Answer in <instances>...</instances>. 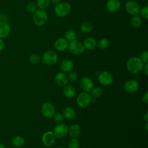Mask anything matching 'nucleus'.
I'll use <instances>...</instances> for the list:
<instances>
[{
  "mask_svg": "<svg viewBox=\"0 0 148 148\" xmlns=\"http://www.w3.org/2000/svg\"><path fill=\"white\" fill-rule=\"evenodd\" d=\"M144 63L138 57H131L127 61L128 71L133 74H138L143 71Z\"/></svg>",
  "mask_w": 148,
  "mask_h": 148,
  "instance_id": "f257e3e1",
  "label": "nucleus"
},
{
  "mask_svg": "<svg viewBox=\"0 0 148 148\" xmlns=\"http://www.w3.org/2000/svg\"><path fill=\"white\" fill-rule=\"evenodd\" d=\"M48 19L47 12L43 9H37L33 14L32 20L34 23L38 27L45 25Z\"/></svg>",
  "mask_w": 148,
  "mask_h": 148,
  "instance_id": "f03ea898",
  "label": "nucleus"
},
{
  "mask_svg": "<svg viewBox=\"0 0 148 148\" xmlns=\"http://www.w3.org/2000/svg\"><path fill=\"white\" fill-rule=\"evenodd\" d=\"M54 13L59 17L68 16L71 11V6L68 2H60L54 6Z\"/></svg>",
  "mask_w": 148,
  "mask_h": 148,
  "instance_id": "7ed1b4c3",
  "label": "nucleus"
},
{
  "mask_svg": "<svg viewBox=\"0 0 148 148\" xmlns=\"http://www.w3.org/2000/svg\"><path fill=\"white\" fill-rule=\"evenodd\" d=\"M68 49L69 52L73 55H80L84 52L85 49L83 43L76 39L69 42Z\"/></svg>",
  "mask_w": 148,
  "mask_h": 148,
  "instance_id": "20e7f679",
  "label": "nucleus"
},
{
  "mask_svg": "<svg viewBox=\"0 0 148 148\" xmlns=\"http://www.w3.org/2000/svg\"><path fill=\"white\" fill-rule=\"evenodd\" d=\"M42 61L45 64L47 65H54L58 61L57 54L53 50H47L43 53Z\"/></svg>",
  "mask_w": 148,
  "mask_h": 148,
  "instance_id": "39448f33",
  "label": "nucleus"
},
{
  "mask_svg": "<svg viewBox=\"0 0 148 148\" xmlns=\"http://www.w3.org/2000/svg\"><path fill=\"white\" fill-rule=\"evenodd\" d=\"M92 101L91 96L87 92L83 91L77 97L76 102L79 106L84 108L89 105Z\"/></svg>",
  "mask_w": 148,
  "mask_h": 148,
  "instance_id": "423d86ee",
  "label": "nucleus"
},
{
  "mask_svg": "<svg viewBox=\"0 0 148 148\" xmlns=\"http://www.w3.org/2000/svg\"><path fill=\"white\" fill-rule=\"evenodd\" d=\"M42 114L47 119L53 117L56 113V109L53 104L50 102H45L41 107Z\"/></svg>",
  "mask_w": 148,
  "mask_h": 148,
  "instance_id": "0eeeda50",
  "label": "nucleus"
},
{
  "mask_svg": "<svg viewBox=\"0 0 148 148\" xmlns=\"http://www.w3.org/2000/svg\"><path fill=\"white\" fill-rule=\"evenodd\" d=\"M140 6L136 1L134 0L128 1L125 5V10L132 16L138 15L140 11Z\"/></svg>",
  "mask_w": 148,
  "mask_h": 148,
  "instance_id": "6e6552de",
  "label": "nucleus"
},
{
  "mask_svg": "<svg viewBox=\"0 0 148 148\" xmlns=\"http://www.w3.org/2000/svg\"><path fill=\"white\" fill-rule=\"evenodd\" d=\"M98 79L99 83L104 86L110 85L113 80L112 74L106 71H103L100 72L98 76Z\"/></svg>",
  "mask_w": 148,
  "mask_h": 148,
  "instance_id": "1a4fd4ad",
  "label": "nucleus"
},
{
  "mask_svg": "<svg viewBox=\"0 0 148 148\" xmlns=\"http://www.w3.org/2000/svg\"><path fill=\"white\" fill-rule=\"evenodd\" d=\"M68 127L65 124H58L53 129V134L55 138L60 139L64 138L68 133Z\"/></svg>",
  "mask_w": 148,
  "mask_h": 148,
  "instance_id": "9d476101",
  "label": "nucleus"
},
{
  "mask_svg": "<svg viewBox=\"0 0 148 148\" xmlns=\"http://www.w3.org/2000/svg\"><path fill=\"white\" fill-rule=\"evenodd\" d=\"M138 82L135 79L128 80L124 84V89L128 93H134L138 90Z\"/></svg>",
  "mask_w": 148,
  "mask_h": 148,
  "instance_id": "9b49d317",
  "label": "nucleus"
},
{
  "mask_svg": "<svg viewBox=\"0 0 148 148\" xmlns=\"http://www.w3.org/2000/svg\"><path fill=\"white\" fill-rule=\"evenodd\" d=\"M54 81L56 84L59 87H64L68 83V76L65 73V72H60L57 73L55 75Z\"/></svg>",
  "mask_w": 148,
  "mask_h": 148,
  "instance_id": "f8f14e48",
  "label": "nucleus"
},
{
  "mask_svg": "<svg viewBox=\"0 0 148 148\" xmlns=\"http://www.w3.org/2000/svg\"><path fill=\"white\" fill-rule=\"evenodd\" d=\"M42 139V142L45 146L50 147L53 145L54 142L55 136L53 132L48 131L43 134Z\"/></svg>",
  "mask_w": 148,
  "mask_h": 148,
  "instance_id": "ddd939ff",
  "label": "nucleus"
},
{
  "mask_svg": "<svg viewBox=\"0 0 148 148\" xmlns=\"http://www.w3.org/2000/svg\"><path fill=\"white\" fill-rule=\"evenodd\" d=\"M80 85L81 88L84 91L88 92L92 89L94 83L90 77H84L81 79L80 82Z\"/></svg>",
  "mask_w": 148,
  "mask_h": 148,
  "instance_id": "4468645a",
  "label": "nucleus"
},
{
  "mask_svg": "<svg viewBox=\"0 0 148 148\" xmlns=\"http://www.w3.org/2000/svg\"><path fill=\"white\" fill-rule=\"evenodd\" d=\"M68 41H67L64 38H59L56 40L54 46L57 50L63 51L68 49Z\"/></svg>",
  "mask_w": 148,
  "mask_h": 148,
  "instance_id": "2eb2a0df",
  "label": "nucleus"
},
{
  "mask_svg": "<svg viewBox=\"0 0 148 148\" xmlns=\"http://www.w3.org/2000/svg\"><path fill=\"white\" fill-rule=\"evenodd\" d=\"M120 1L119 0H108L106 7L108 12L114 13L117 12L120 8Z\"/></svg>",
  "mask_w": 148,
  "mask_h": 148,
  "instance_id": "dca6fc26",
  "label": "nucleus"
},
{
  "mask_svg": "<svg viewBox=\"0 0 148 148\" xmlns=\"http://www.w3.org/2000/svg\"><path fill=\"white\" fill-rule=\"evenodd\" d=\"M10 32L9 24L5 21H0V38L3 39L7 37Z\"/></svg>",
  "mask_w": 148,
  "mask_h": 148,
  "instance_id": "f3484780",
  "label": "nucleus"
},
{
  "mask_svg": "<svg viewBox=\"0 0 148 148\" xmlns=\"http://www.w3.org/2000/svg\"><path fill=\"white\" fill-rule=\"evenodd\" d=\"M60 68L63 72H71L74 68L73 62L71 60H64L61 62Z\"/></svg>",
  "mask_w": 148,
  "mask_h": 148,
  "instance_id": "a211bd4d",
  "label": "nucleus"
},
{
  "mask_svg": "<svg viewBox=\"0 0 148 148\" xmlns=\"http://www.w3.org/2000/svg\"><path fill=\"white\" fill-rule=\"evenodd\" d=\"M83 45L84 49L91 50L96 48L97 46V42L94 38L92 37H88L84 40Z\"/></svg>",
  "mask_w": 148,
  "mask_h": 148,
  "instance_id": "6ab92c4d",
  "label": "nucleus"
},
{
  "mask_svg": "<svg viewBox=\"0 0 148 148\" xmlns=\"http://www.w3.org/2000/svg\"><path fill=\"white\" fill-rule=\"evenodd\" d=\"M81 132V128L80 126L77 124H73L68 128V133L69 134V136L73 138H75L77 137Z\"/></svg>",
  "mask_w": 148,
  "mask_h": 148,
  "instance_id": "aec40b11",
  "label": "nucleus"
},
{
  "mask_svg": "<svg viewBox=\"0 0 148 148\" xmlns=\"http://www.w3.org/2000/svg\"><path fill=\"white\" fill-rule=\"evenodd\" d=\"M64 95L67 98H72L76 93V90L72 85H66L63 90Z\"/></svg>",
  "mask_w": 148,
  "mask_h": 148,
  "instance_id": "412c9836",
  "label": "nucleus"
},
{
  "mask_svg": "<svg viewBox=\"0 0 148 148\" xmlns=\"http://www.w3.org/2000/svg\"><path fill=\"white\" fill-rule=\"evenodd\" d=\"M63 116L66 119H72L76 116V111L72 107H66L63 110Z\"/></svg>",
  "mask_w": 148,
  "mask_h": 148,
  "instance_id": "4be33fe9",
  "label": "nucleus"
},
{
  "mask_svg": "<svg viewBox=\"0 0 148 148\" xmlns=\"http://www.w3.org/2000/svg\"><path fill=\"white\" fill-rule=\"evenodd\" d=\"M76 38V33L72 29H67L64 34V38L68 42H71L75 40Z\"/></svg>",
  "mask_w": 148,
  "mask_h": 148,
  "instance_id": "5701e85b",
  "label": "nucleus"
},
{
  "mask_svg": "<svg viewBox=\"0 0 148 148\" xmlns=\"http://www.w3.org/2000/svg\"><path fill=\"white\" fill-rule=\"evenodd\" d=\"M131 25L132 27L135 28H138L141 26L142 20L138 15L133 16L130 21Z\"/></svg>",
  "mask_w": 148,
  "mask_h": 148,
  "instance_id": "b1692460",
  "label": "nucleus"
},
{
  "mask_svg": "<svg viewBox=\"0 0 148 148\" xmlns=\"http://www.w3.org/2000/svg\"><path fill=\"white\" fill-rule=\"evenodd\" d=\"M11 142L13 146H14L16 147H20L24 145L25 140L22 136L17 135V136H14L12 139Z\"/></svg>",
  "mask_w": 148,
  "mask_h": 148,
  "instance_id": "393cba45",
  "label": "nucleus"
},
{
  "mask_svg": "<svg viewBox=\"0 0 148 148\" xmlns=\"http://www.w3.org/2000/svg\"><path fill=\"white\" fill-rule=\"evenodd\" d=\"M92 29V25L88 22H84L80 25V30L82 32L87 34L90 32Z\"/></svg>",
  "mask_w": 148,
  "mask_h": 148,
  "instance_id": "a878e982",
  "label": "nucleus"
},
{
  "mask_svg": "<svg viewBox=\"0 0 148 148\" xmlns=\"http://www.w3.org/2000/svg\"><path fill=\"white\" fill-rule=\"evenodd\" d=\"M109 40L105 38L101 39L97 43V46L100 49H105L107 48L109 46Z\"/></svg>",
  "mask_w": 148,
  "mask_h": 148,
  "instance_id": "bb28decb",
  "label": "nucleus"
},
{
  "mask_svg": "<svg viewBox=\"0 0 148 148\" xmlns=\"http://www.w3.org/2000/svg\"><path fill=\"white\" fill-rule=\"evenodd\" d=\"M50 3V0H36V5L40 9H44L47 8Z\"/></svg>",
  "mask_w": 148,
  "mask_h": 148,
  "instance_id": "cd10ccee",
  "label": "nucleus"
},
{
  "mask_svg": "<svg viewBox=\"0 0 148 148\" xmlns=\"http://www.w3.org/2000/svg\"><path fill=\"white\" fill-rule=\"evenodd\" d=\"M91 95L94 98H98L101 97L103 94V90L102 88L99 87H97L95 88H92L91 90Z\"/></svg>",
  "mask_w": 148,
  "mask_h": 148,
  "instance_id": "c85d7f7f",
  "label": "nucleus"
},
{
  "mask_svg": "<svg viewBox=\"0 0 148 148\" xmlns=\"http://www.w3.org/2000/svg\"><path fill=\"white\" fill-rule=\"evenodd\" d=\"M79 142L76 138H72L68 142V148H79Z\"/></svg>",
  "mask_w": 148,
  "mask_h": 148,
  "instance_id": "c756f323",
  "label": "nucleus"
},
{
  "mask_svg": "<svg viewBox=\"0 0 148 148\" xmlns=\"http://www.w3.org/2000/svg\"><path fill=\"white\" fill-rule=\"evenodd\" d=\"M40 56L37 54H32L29 57V61L32 64H37L40 62Z\"/></svg>",
  "mask_w": 148,
  "mask_h": 148,
  "instance_id": "7c9ffc66",
  "label": "nucleus"
},
{
  "mask_svg": "<svg viewBox=\"0 0 148 148\" xmlns=\"http://www.w3.org/2000/svg\"><path fill=\"white\" fill-rule=\"evenodd\" d=\"M53 117L54 119V121L57 124L62 123L64 121V118L63 114L59 112L56 113Z\"/></svg>",
  "mask_w": 148,
  "mask_h": 148,
  "instance_id": "2f4dec72",
  "label": "nucleus"
},
{
  "mask_svg": "<svg viewBox=\"0 0 148 148\" xmlns=\"http://www.w3.org/2000/svg\"><path fill=\"white\" fill-rule=\"evenodd\" d=\"M26 9L30 13H34L37 10V5L34 2H29L26 6Z\"/></svg>",
  "mask_w": 148,
  "mask_h": 148,
  "instance_id": "473e14b6",
  "label": "nucleus"
},
{
  "mask_svg": "<svg viewBox=\"0 0 148 148\" xmlns=\"http://www.w3.org/2000/svg\"><path fill=\"white\" fill-rule=\"evenodd\" d=\"M140 14V16L145 19L148 18V6H145L142 7L141 9H140L139 13Z\"/></svg>",
  "mask_w": 148,
  "mask_h": 148,
  "instance_id": "72a5a7b5",
  "label": "nucleus"
},
{
  "mask_svg": "<svg viewBox=\"0 0 148 148\" xmlns=\"http://www.w3.org/2000/svg\"><path fill=\"white\" fill-rule=\"evenodd\" d=\"M139 58L142 61L144 64H146L148 62V51L147 50L143 51L140 54Z\"/></svg>",
  "mask_w": 148,
  "mask_h": 148,
  "instance_id": "f704fd0d",
  "label": "nucleus"
},
{
  "mask_svg": "<svg viewBox=\"0 0 148 148\" xmlns=\"http://www.w3.org/2000/svg\"><path fill=\"white\" fill-rule=\"evenodd\" d=\"M68 80H69L71 82H75L77 80L78 77V74L76 72H71L69 73L68 76Z\"/></svg>",
  "mask_w": 148,
  "mask_h": 148,
  "instance_id": "c9c22d12",
  "label": "nucleus"
},
{
  "mask_svg": "<svg viewBox=\"0 0 148 148\" xmlns=\"http://www.w3.org/2000/svg\"><path fill=\"white\" fill-rule=\"evenodd\" d=\"M142 100L145 103H148V92H145V94L143 95V98H142Z\"/></svg>",
  "mask_w": 148,
  "mask_h": 148,
  "instance_id": "e433bc0d",
  "label": "nucleus"
},
{
  "mask_svg": "<svg viewBox=\"0 0 148 148\" xmlns=\"http://www.w3.org/2000/svg\"><path fill=\"white\" fill-rule=\"evenodd\" d=\"M143 70V72L145 73V75H148V64H147V63L144 64Z\"/></svg>",
  "mask_w": 148,
  "mask_h": 148,
  "instance_id": "4c0bfd02",
  "label": "nucleus"
},
{
  "mask_svg": "<svg viewBox=\"0 0 148 148\" xmlns=\"http://www.w3.org/2000/svg\"><path fill=\"white\" fill-rule=\"evenodd\" d=\"M4 48V43L1 38H0V51H2Z\"/></svg>",
  "mask_w": 148,
  "mask_h": 148,
  "instance_id": "58836bf2",
  "label": "nucleus"
},
{
  "mask_svg": "<svg viewBox=\"0 0 148 148\" xmlns=\"http://www.w3.org/2000/svg\"><path fill=\"white\" fill-rule=\"evenodd\" d=\"M143 120L146 121V122H147L148 121V113L147 112H146L145 114L143 115Z\"/></svg>",
  "mask_w": 148,
  "mask_h": 148,
  "instance_id": "ea45409f",
  "label": "nucleus"
},
{
  "mask_svg": "<svg viewBox=\"0 0 148 148\" xmlns=\"http://www.w3.org/2000/svg\"><path fill=\"white\" fill-rule=\"evenodd\" d=\"M50 2H51V3L53 5H57V4H58L60 2V0H50Z\"/></svg>",
  "mask_w": 148,
  "mask_h": 148,
  "instance_id": "a19ab883",
  "label": "nucleus"
},
{
  "mask_svg": "<svg viewBox=\"0 0 148 148\" xmlns=\"http://www.w3.org/2000/svg\"><path fill=\"white\" fill-rule=\"evenodd\" d=\"M0 148H6V147H5V146L3 144L0 143Z\"/></svg>",
  "mask_w": 148,
  "mask_h": 148,
  "instance_id": "79ce46f5",
  "label": "nucleus"
},
{
  "mask_svg": "<svg viewBox=\"0 0 148 148\" xmlns=\"http://www.w3.org/2000/svg\"><path fill=\"white\" fill-rule=\"evenodd\" d=\"M146 130H147V123H146Z\"/></svg>",
  "mask_w": 148,
  "mask_h": 148,
  "instance_id": "37998d69",
  "label": "nucleus"
},
{
  "mask_svg": "<svg viewBox=\"0 0 148 148\" xmlns=\"http://www.w3.org/2000/svg\"><path fill=\"white\" fill-rule=\"evenodd\" d=\"M57 148H65V147H58Z\"/></svg>",
  "mask_w": 148,
  "mask_h": 148,
  "instance_id": "c03bdc74",
  "label": "nucleus"
}]
</instances>
